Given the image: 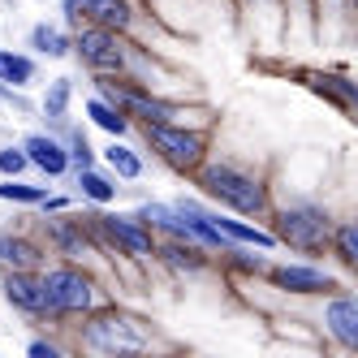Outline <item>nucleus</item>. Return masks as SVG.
Wrapping results in <instances>:
<instances>
[{
	"label": "nucleus",
	"mask_w": 358,
	"mask_h": 358,
	"mask_svg": "<svg viewBox=\"0 0 358 358\" xmlns=\"http://www.w3.org/2000/svg\"><path fill=\"white\" fill-rule=\"evenodd\" d=\"M220 234L229 238H238V242H250V246H272V234H259V229H250V224H238V220H212Z\"/></svg>",
	"instance_id": "obj_14"
},
{
	"label": "nucleus",
	"mask_w": 358,
	"mask_h": 358,
	"mask_svg": "<svg viewBox=\"0 0 358 358\" xmlns=\"http://www.w3.org/2000/svg\"><path fill=\"white\" fill-rule=\"evenodd\" d=\"M138 216H143V220H156L160 229H169V234H177V238H186V234H190V229H186V216H182V212H173V208H164V203H147Z\"/></svg>",
	"instance_id": "obj_13"
},
{
	"label": "nucleus",
	"mask_w": 358,
	"mask_h": 358,
	"mask_svg": "<svg viewBox=\"0 0 358 358\" xmlns=\"http://www.w3.org/2000/svg\"><path fill=\"white\" fill-rule=\"evenodd\" d=\"M65 104H69V78H57L52 91H48V99H43V108H48V117H61Z\"/></svg>",
	"instance_id": "obj_23"
},
{
	"label": "nucleus",
	"mask_w": 358,
	"mask_h": 358,
	"mask_svg": "<svg viewBox=\"0 0 358 358\" xmlns=\"http://www.w3.org/2000/svg\"><path fill=\"white\" fill-rule=\"evenodd\" d=\"M35 65L27 57H13V52H0V78L5 83H31Z\"/></svg>",
	"instance_id": "obj_16"
},
{
	"label": "nucleus",
	"mask_w": 358,
	"mask_h": 358,
	"mask_svg": "<svg viewBox=\"0 0 358 358\" xmlns=\"http://www.w3.org/2000/svg\"><path fill=\"white\" fill-rule=\"evenodd\" d=\"M125 104H130L134 113H143V117H147V125H151V121H169V117H173L164 104H156V99H143V95H125Z\"/></svg>",
	"instance_id": "obj_20"
},
{
	"label": "nucleus",
	"mask_w": 358,
	"mask_h": 358,
	"mask_svg": "<svg viewBox=\"0 0 358 358\" xmlns=\"http://www.w3.org/2000/svg\"><path fill=\"white\" fill-rule=\"evenodd\" d=\"M31 43L39 48V52H48V57H65V52H69L65 39H61V31H52V27H35Z\"/></svg>",
	"instance_id": "obj_18"
},
{
	"label": "nucleus",
	"mask_w": 358,
	"mask_h": 358,
	"mask_svg": "<svg viewBox=\"0 0 358 358\" xmlns=\"http://www.w3.org/2000/svg\"><path fill=\"white\" fill-rule=\"evenodd\" d=\"M0 199H17V203H48V194L39 186H22V182H5L0 186Z\"/></svg>",
	"instance_id": "obj_21"
},
{
	"label": "nucleus",
	"mask_w": 358,
	"mask_h": 358,
	"mask_svg": "<svg viewBox=\"0 0 358 358\" xmlns=\"http://www.w3.org/2000/svg\"><path fill=\"white\" fill-rule=\"evenodd\" d=\"M328 328L337 332V341L341 345H358V306H354V298H337L328 306Z\"/></svg>",
	"instance_id": "obj_9"
},
{
	"label": "nucleus",
	"mask_w": 358,
	"mask_h": 358,
	"mask_svg": "<svg viewBox=\"0 0 358 358\" xmlns=\"http://www.w3.org/2000/svg\"><path fill=\"white\" fill-rule=\"evenodd\" d=\"M83 190L95 199V203H108L117 190H113V182H104V177H99V173H91V169H83Z\"/></svg>",
	"instance_id": "obj_22"
},
{
	"label": "nucleus",
	"mask_w": 358,
	"mask_h": 358,
	"mask_svg": "<svg viewBox=\"0 0 358 358\" xmlns=\"http://www.w3.org/2000/svg\"><path fill=\"white\" fill-rule=\"evenodd\" d=\"M31 354H35V358H57V350H52V345H43V341H35Z\"/></svg>",
	"instance_id": "obj_27"
},
{
	"label": "nucleus",
	"mask_w": 358,
	"mask_h": 358,
	"mask_svg": "<svg viewBox=\"0 0 358 358\" xmlns=\"http://www.w3.org/2000/svg\"><path fill=\"white\" fill-rule=\"evenodd\" d=\"M276 280H280L285 289H294V294H320V289H332V280H328L324 272H315V268H280Z\"/></svg>",
	"instance_id": "obj_12"
},
{
	"label": "nucleus",
	"mask_w": 358,
	"mask_h": 358,
	"mask_svg": "<svg viewBox=\"0 0 358 358\" xmlns=\"http://www.w3.org/2000/svg\"><path fill=\"white\" fill-rule=\"evenodd\" d=\"M73 160H78V169H91V147L78 138V143H73Z\"/></svg>",
	"instance_id": "obj_26"
},
{
	"label": "nucleus",
	"mask_w": 358,
	"mask_h": 358,
	"mask_svg": "<svg viewBox=\"0 0 358 358\" xmlns=\"http://www.w3.org/2000/svg\"><path fill=\"white\" fill-rule=\"evenodd\" d=\"M203 190L216 194L220 203H229V208H238V212H259V208H264V190L255 186L246 173L220 169V164L203 173Z\"/></svg>",
	"instance_id": "obj_1"
},
{
	"label": "nucleus",
	"mask_w": 358,
	"mask_h": 358,
	"mask_svg": "<svg viewBox=\"0 0 358 358\" xmlns=\"http://www.w3.org/2000/svg\"><path fill=\"white\" fill-rule=\"evenodd\" d=\"M87 113H91V121L99 125V130H108V134H121V130H125V117H121L117 108H108L104 99H91Z\"/></svg>",
	"instance_id": "obj_15"
},
{
	"label": "nucleus",
	"mask_w": 358,
	"mask_h": 358,
	"mask_svg": "<svg viewBox=\"0 0 358 358\" xmlns=\"http://www.w3.org/2000/svg\"><path fill=\"white\" fill-rule=\"evenodd\" d=\"M22 164H27V151H0V173H9V177H17L22 173Z\"/></svg>",
	"instance_id": "obj_25"
},
{
	"label": "nucleus",
	"mask_w": 358,
	"mask_h": 358,
	"mask_svg": "<svg viewBox=\"0 0 358 358\" xmlns=\"http://www.w3.org/2000/svg\"><path fill=\"white\" fill-rule=\"evenodd\" d=\"M87 341L99 345V350H143L147 332L134 320H125V315H108V320H95L87 328Z\"/></svg>",
	"instance_id": "obj_4"
},
{
	"label": "nucleus",
	"mask_w": 358,
	"mask_h": 358,
	"mask_svg": "<svg viewBox=\"0 0 358 358\" xmlns=\"http://www.w3.org/2000/svg\"><path fill=\"white\" fill-rule=\"evenodd\" d=\"M276 238L289 246H302V250H315L328 242V216L315 208H289V212H280Z\"/></svg>",
	"instance_id": "obj_2"
},
{
	"label": "nucleus",
	"mask_w": 358,
	"mask_h": 358,
	"mask_svg": "<svg viewBox=\"0 0 358 358\" xmlns=\"http://www.w3.org/2000/svg\"><path fill=\"white\" fill-rule=\"evenodd\" d=\"M99 220H104V234H108L121 250H130V255H151V238L143 234L134 220H125V216H99Z\"/></svg>",
	"instance_id": "obj_7"
},
{
	"label": "nucleus",
	"mask_w": 358,
	"mask_h": 358,
	"mask_svg": "<svg viewBox=\"0 0 358 358\" xmlns=\"http://www.w3.org/2000/svg\"><path fill=\"white\" fill-rule=\"evenodd\" d=\"M0 255H5L13 268H35V264H39V250H35V246H27V242H13V238L0 242Z\"/></svg>",
	"instance_id": "obj_17"
},
{
	"label": "nucleus",
	"mask_w": 358,
	"mask_h": 358,
	"mask_svg": "<svg viewBox=\"0 0 358 358\" xmlns=\"http://www.w3.org/2000/svg\"><path fill=\"white\" fill-rule=\"evenodd\" d=\"M147 134H151V143H156L164 156L173 160V164H194L199 156H203V143H199V134H186V130H173L169 121H151L147 125Z\"/></svg>",
	"instance_id": "obj_5"
},
{
	"label": "nucleus",
	"mask_w": 358,
	"mask_h": 358,
	"mask_svg": "<svg viewBox=\"0 0 358 358\" xmlns=\"http://www.w3.org/2000/svg\"><path fill=\"white\" fill-rule=\"evenodd\" d=\"M65 9L78 17V9L83 13H91L99 27H125L130 22V9H125V0H65Z\"/></svg>",
	"instance_id": "obj_8"
},
{
	"label": "nucleus",
	"mask_w": 358,
	"mask_h": 358,
	"mask_svg": "<svg viewBox=\"0 0 358 358\" xmlns=\"http://www.w3.org/2000/svg\"><path fill=\"white\" fill-rule=\"evenodd\" d=\"M337 250H341L345 264L358 259V229H354V224H341V229H337Z\"/></svg>",
	"instance_id": "obj_24"
},
{
	"label": "nucleus",
	"mask_w": 358,
	"mask_h": 358,
	"mask_svg": "<svg viewBox=\"0 0 358 358\" xmlns=\"http://www.w3.org/2000/svg\"><path fill=\"white\" fill-rule=\"evenodd\" d=\"M22 151H27V160L31 164H39L43 173H65V151L52 143V138H43V134H35V138H27V147H22Z\"/></svg>",
	"instance_id": "obj_11"
},
{
	"label": "nucleus",
	"mask_w": 358,
	"mask_h": 358,
	"mask_svg": "<svg viewBox=\"0 0 358 358\" xmlns=\"http://www.w3.org/2000/svg\"><path fill=\"white\" fill-rule=\"evenodd\" d=\"M5 294H9V302H13V306H22V311H48L43 280H35V276H9Z\"/></svg>",
	"instance_id": "obj_10"
},
{
	"label": "nucleus",
	"mask_w": 358,
	"mask_h": 358,
	"mask_svg": "<svg viewBox=\"0 0 358 358\" xmlns=\"http://www.w3.org/2000/svg\"><path fill=\"white\" fill-rule=\"evenodd\" d=\"M108 164H113L121 177H138V173H143V164H138L134 151H130V147H117V143L108 147Z\"/></svg>",
	"instance_id": "obj_19"
},
{
	"label": "nucleus",
	"mask_w": 358,
	"mask_h": 358,
	"mask_svg": "<svg viewBox=\"0 0 358 358\" xmlns=\"http://www.w3.org/2000/svg\"><path fill=\"white\" fill-rule=\"evenodd\" d=\"M43 294H48V306H57V311H87L91 306V280L73 268H57L43 276Z\"/></svg>",
	"instance_id": "obj_3"
},
{
	"label": "nucleus",
	"mask_w": 358,
	"mask_h": 358,
	"mask_svg": "<svg viewBox=\"0 0 358 358\" xmlns=\"http://www.w3.org/2000/svg\"><path fill=\"white\" fill-rule=\"evenodd\" d=\"M78 48H83V61H91L95 69H121V48L108 31H83Z\"/></svg>",
	"instance_id": "obj_6"
}]
</instances>
